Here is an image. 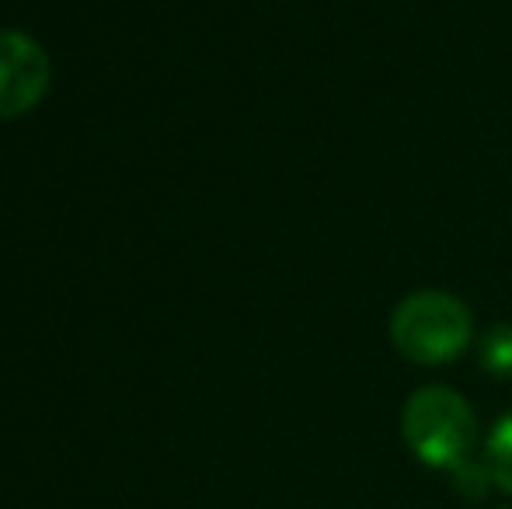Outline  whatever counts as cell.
<instances>
[{
  "label": "cell",
  "instance_id": "cell-1",
  "mask_svg": "<svg viewBox=\"0 0 512 509\" xmlns=\"http://www.w3.org/2000/svg\"><path fill=\"white\" fill-rule=\"evenodd\" d=\"M401 433L411 454L422 464L439 471H453L471 461V447L478 440L474 412L450 387H418L405 401L401 412Z\"/></svg>",
  "mask_w": 512,
  "mask_h": 509
},
{
  "label": "cell",
  "instance_id": "cell-2",
  "mask_svg": "<svg viewBox=\"0 0 512 509\" xmlns=\"http://www.w3.org/2000/svg\"><path fill=\"white\" fill-rule=\"evenodd\" d=\"M391 339L411 363H446L471 342V314L450 293H411L394 311Z\"/></svg>",
  "mask_w": 512,
  "mask_h": 509
},
{
  "label": "cell",
  "instance_id": "cell-3",
  "mask_svg": "<svg viewBox=\"0 0 512 509\" xmlns=\"http://www.w3.org/2000/svg\"><path fill=\"white\" fill-rule=\"evenodd\" d=\"M49 56L32 35L4 28L0 32V119L32 112L49 91Z\"/></svg>",
  "mask_w": 512,
  "mask_h": 509
},
{
  "label": "cell",
  "instance_id": "cell-4",
  "mask_svg": "<svg viewBox=\"0 0 512 509\" xmlns=\"http://www.w3.org/2000/svg\"><path fill=\"white\" fill-rule=\"evenodd\" d=\"M481 464H485L492 485H499L502 492H509L512 496V412L502 415V419L495 422L492 433H488Z\"/></svg>",
  "mask_w": 512,
  "mask_h": 509
},
{
  "label": "cell",
  "instance_id": "cell-5",
  "mask_svg": "<svg viewBox=\"0 0 512 509\" xmlns=\"http://www.w3.org/2000/svg\"><path fill=\"white\" fill-rule=\"evenodd\" d=\"M481 363L488 374L512 381V325H495L481 339Z\"/></svg>",
  "mask_w": 512,
  "mask_h": 509
}]
</instances>
